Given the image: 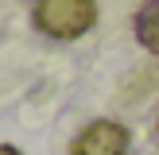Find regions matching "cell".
I'll use <instances>...</instances> for the list:
<instances>
[{"label":"cell","instance_id":"obj_1","mask_svg":"<svg viewBox=\"0 0 159 155\" xmlns=\"http://www.w3.org/2000/svg\"><path fill=\"white\" fill-rule=\"evenodd\" d=\"M97 23L93 0H39L35 4V27L54 39H78Z\"/></svg>","mask_w":159,"mask_h":155},{"label":"cell","instance_id":"obj_4","mask_svg":"<svg viewBox=\"0 0 159 155\" xmlns=\"http://www.w3.org/2000/svg\"><path fill=\"white\" fill-rule=\"evenodd\" d=\"M0 155H20L16 147H8V144H0Z\"/></svg>","mask_w":159,"mask_h":155},{"label":"cell","instance_id":"obj_2","mask_svg":"<svg viewBox=\"0 0 159 155\" xmlns=\"http://www.w3.org/2000/svg\"><path fill=\"white\" fill-rule=\"evenodd\" d=\"M74 155H128V128L116 120H93L74 140Z\"/></svg>","mask_w":159,"mask_h":155},{"label":"cell","instance_id":"obj_3","mask_svg":"<svg viewBox=\"0 0 159 155\" xmlns=\"http://www.w3.org/2000/svg\"><path fill=\"white\" fill-rule=\"evenodd\" d=\"M136 39L152 54H159V0H148L136 12Z\"/></svg>","mask_w":159,"mask_h":155}]
</instances>
